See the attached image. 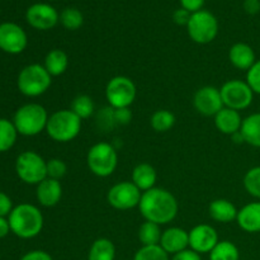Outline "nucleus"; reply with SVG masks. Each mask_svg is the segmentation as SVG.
Masks as SVG:
<instances>
[{"instance_id":"f257e3e1","label":"nucleus","mask_w":260,"mask_h":260,"mask_svg":"<svg viewBox=\"0 0 260 260\" xmlns=\"http://www.w3.org/2000/svg\"><path fill=\"white\" fill-rule=\"evenodd\" d=\"M139 210L145 220L161 226L177 217L179 206L177 198L169 190L154 187L142 193Z\"/></svg>"},{"instance_id":"f03ea898","label":"nucleus","mask_w":260,"mask_h":260,"mask_svg":"<svg viewBox=\"0 0 260 260\" xmlns=\"http://www.w3.org/2000/svg\"><path fill=\"white\" fill-rule=\"evenodd\" d=\"M10 231L20 239H33L41 234L43 229V215L40 208L29 203H22L10 212Z\"/></svg>"},{"instance_id":"7ed1b4c3","label":"nucleus","mask_w":260,"mask_h":260,"mask_svg":"<svg viewBox=\"0 0 260 260\" xmlns=\"http://www.w3.org/2000/svg\"><path fill=\"white\" fill-rule=\"evenodd\" d=\"M50 116L43 106L38 103H28L17 109L13 117V123L18 134L23 136H37L46 131Z\"/></svg>"},{"instance_id":"20e7f679","label":"nucleus","mask_w":260,"mask_h":260,"mask_svg":"<svg viewBox=\"0 0 260 260\" xmlns=\"http://www.w3.org/2000/svg\"><path fill=\"white\" fill-rule=\"evenodd\" d=\"M81 131V119L71 109H61L50 116L46 132L53 141L70 142L79 136Z\"/></svg>"},{"instance_id":"39448f33","label":"nucleus","mask_w":260,"mask_h":260,"mask_svg":"<svg viewBox=\"0 0 260 260\" xmlns=\"http://www.w3.org/2000/svg\"><path fill=\"white\" fill-rule=\"evenodd\" d=\"M52 76L48 74L45 66L40 63H32L20 70L18 75L17 85L20 93L29 98H36L50 89Z\"/></svg>"},{"instance_id":"423d86ee","label":"nucleus","mask_w":260,"mask_h":260,"mask_svg":"<svg viewBox=\"0 0 260 260\" xmlns=\"http://www.w3.org/2000/svg\"><path fill=\"white\" fill-rule=\"evenodd\" d=\"M89 170L99 178H107L114 173L118 165L117 149L108 142H98L89 149L86 155Z\"/></svg>"},{"instance_id":"0eeeda50","label":"nucleus","mask_w":260,"mask_h":260,"mask_svg":"<svg viewBox=\"0 0 260 260\" xmlns=\"http://www.w3.org/2000/svg\"><path fill=\"white\" fill-rule=\"evenodd\" d=\"M18 178L25 184L38 185L47 178V161L35 151H24L15 160Z\"/></svg>"},{"instance_id":"6e6552de","label":"nucleus","mask_w":260,"mask_h":260,"mask_svg":"<svg viewBox=\"0 0 260 260\" xmlns=\"http://www.w3.org/2000/svg\"><path fill=\"white\" fill-rule=\"evenodd\" d=\"M187 32L190 40L198 45L211 43L218 33L217 18L208 10L193 13L187 25Z\"/></svg>"},{"instance_id":"1a4fd4ad","label":"nucleus","mask_w":260,"mask_h":260,"mask_svg":"<svg viewBox=\"0 0 260 260\" xmlns=\"http://www.w3.org/2000/svg\"><path fill=\"white\" fill-rule=\"evenodd\" d=\"M136 95V85L127 76H114L107 83L106 98L111 108H128L135 102Z\"/></svg>"},{"instance_id":"9d476101","label":"nucleus","mask_w":260,"mask_h":260,"mask_svg":"<svg viewBox=\"0 0 260 260\" xmlns=\"http://www.w3.org/2000/svg\"><path fill=\"white\" fill-rule=\"evenodd\" d=\"M221 96H222L223 106L228 108L235 109L240 112L249 108L253 103L254 91L246 81L233 79L221 86Z\"/></svg>"},{"instance_id":"9b49d317","label":"nucleus","mask_w":260,"mask_h":260,"mask_svg":"<svg viewBox=\"0 0 260 260\" xmlns=\"http://www.w3.org/2000/svg\"><path fill=\"white\" fill-rule=\"evenodd\" d=\"M141 190L132 182H121L114 184L107 193L109 206L119 211L139 207L141 201Z\"/></svg>"},{"instance_id":"f8f14e48","label":"nucleus","mask_w":260,"mask_h":260,"mask_svg":"<svg viewBox=\"0 0 260 260\" xmlns=\"http://www.w3.org/2000/svg\"><path fill=\"white\" fill-rule=\"evenodd\" d=\"M28 45L27 33L15 23L0 24V50L10 55H18L25 50Z\"/></svg>"},{"instance_id":"ddd939ff","label":"nucleus","mask_w":260,"mask_h":260,"mask_svg":"<svg viewBox=\"0 0 260 260\" xmlns=\"http://www.w3.org/2000/svg\"><path fill=\"white\" fill-rule=\"evenodd\" d=\"M25 19L28 24L36 29L48 30L56 27V24L60 22V14L52 5L37 3L28 8L25 13Z\"/></svg>"},{"instance_id":"4468645a","label":"nucleus","mask_w":260,"mask_h":260,"mask_svg":"<svg viewBox=\"0 0 260 260\" xmlns=\"http://www.w3.org/2000/svg\"><path fill=\"white\" fill-rule=\"evenodd\" d=\"M193 106L198 113L206 117H215L225 107L220 89L210 85L203 86L196 91Z\"/></svg>"},{"instance_id":"2eb2a0df","label":"nucleus","mask_w":260,"mask_h":260,"mask_svg":"<svg viewBox=\"0 0 260 260\" xmlns=\"http://www.w3.org/2000/svg\"><path fill=\"white\" fill-rule=\"evenodd\" d=\"M218 241L216 229L207 223L194 226L189 231V248L198 254H210Z\"/></svg>"},{"instance_id":"dca6fc26","label":"nucleus","mask_w":260,"mask_h":260,"mask_svg":"<svg viewBox=\"0 0 260 260\" xmlns=\"http://www.w3.org/2000/svg\"><path fill=\"white\" fill-rule=\"evenodd\" d=\"M160 246L167 251L168 254L180 253L185 250L189 246V233L184 229L180 228H169L162 231L161 240H160Z\"/></svg>"},{"instance_id":"f3484780","label":"nucleus","mask_w":260,"mask_h":260,"mask_svg":"<svg viewBox=\"0 0 260 260\" xmlns=\"http://www.w3.org/2000/svg\"><path fill=\"white\" fill-rule=\"evenodd\" d=\"M36 197L43 207H55L62 198V187L60 180L46 178L37 185Z\"/></svg>"},{"instance_id":"a211bd4d","label":"nucleus","mask_w":260,"mask_h":260,"mask_svg":"<svg viewBox=\"0 0 260 260\" xmlns=\"http://www.w3.org/2000/svg\"><path fill=\"white\" fill-rule=\"evenodd\" d=\"M236 222L245 233H260V202H251L239 210Z\"/></svg>"},{"instance_id":"6ab92c4d","label":"nucleus","mask_w":260,"mask_h":260,"mask_svg":"<svg viewBox=\"0 0 260 260\" xmlns=\"http://www.w3.org/2000/svg\"><path fill=\"white\" fill-rule=\"evenodd\" d=\"M243 118L240 116V112L235 109L223 107L220 112L215 116V126L221 134L233 136L234 134L240 131Z\"/></svg>"},{"instance_id":"aec40b11","label":"nucleus","mask_w":260,"mask_h":260,"mask_svg":"<svg viewBox=\"0 0 260 260\" xmlns=\"http://www.w3.org/2000/svg\"><path fill=\"white\" fill-rule=\"evenodd\" d=\"M229 60L234 68L248 71L256 62L255 52L248 43H235L229 51Z\"/></svg>"},{"instance_id":"412c9836","label":"nucleus","mask_w":260,"mask_h":260,"mask_svg":"<svg viewBox=\"0 0 260 260\" xmlns=\"http://www.w3.org/2000/svg\"><path fill=\"white\" fill-rule=\"evenodd\" d=\"M238 212L239 211L235 205L223 198L212 201L208 206V213H210L211 218L221 223L233 222L238 217Z\"/></svg>"},{"instance_id":"4be33fe9","label":"nucleus","mask_w":260,"mask_h":260,"mask_svg":"<svg viewBox=\"0 0 260 260\" xmlns=\"http://www.w3.org/2000/svg\"><path fill=\"white\" fill-rule=\"evenodd\" d=\"M157 180L156 170L152 165L147 162H141L136 165L132 172V183L141 190L142 193L155 187Z\"/></svg>"},{"instance_id":"5701e85b","label":"nucleus","mask_w":260,"mask_h":260,"mask_svg":"<svg viewBox=\"0 0 260 260\" xmlns=\"http://www.w3.org/2000/svg\"><path fill=\"white\" fill-rule=\"evenodd\" d=\"M46 70L51 76H60L65 74L69 68V56L65 51L60 48H53L46 55L45 63Z\"/></svg>"},{"instance_id":"b1692460","label":"nucleus","mask_w":260,"mask_h":260,"mask_svg":"<svg viewBox=\"0 0 260 260\" xmlns=\"http://www.w3.org/2000/svg\"><path fill=\"white\" fill-rule=\"evenodd\" d=\"M240 132L246 144L260 147V113H253L244 118Z\"/></svg>"},{"instance_id":"393cba45","label":"nucleus","mask_w":260,"mask_h":260,"mask_svg":"<svg viewBox=\"0 0 260 260\" xmlns=\"http://www.w3.org/2000/svg\"><path fill=\"white\" fill-rule=\"evenodd\" d=\"M116 246L109 239L99 238L91 244L89 249L88 260H114Z\"/></svg>"},{"instance_id":"a878e982","label":"nucleus","mask_w":260,"mask_h":260,"mask_svg":"<svg viewBox=\"0 0 260 260\" xmlns=\"http://www.w3.org/2000/svg\"><path fill=\"white\" fill-rule=\"evenodd\" d=\"M161 235L162 231L160 230V225L150 221H145L139 229V240L142 246L159 245Z\"/></svg>"},{"instance_id":"bb28decb","label":"nucleus","mask_w":260,"mask_h":260,"mask_svg":"<svg viewBox=\"0 0 260 260\" xmlns=\"http://www.w3.org/2000/svg\"><path fill=\"white\" fill-rule=\"evenodd\" d=\"M18 131L13 121L7 118H0V152L9 151L15 145Z\"/></svg>"},{"instance_id":"cd10ccee","label":"nucleus","mask_w":260,"mask_h":260,"mask_svg":"<svg viewBox=\"0 0 260 260\" xmlns=\"http://www.w3.org/2000/svg\"><path fill=\"white\" fill-rule=\"evenodd\" d=\"M150 124L155 132L164 134L174 127L175 116L168 109H159V111L154 112V114L151 116Z\"/></svg>"},{"instance_id":"c85d7f7f","label":"nucleus","mask_w":260,"mask_h":260,"mask_svg":"<svg viewBox=\"0 0 260 260\" xmlns=\"http://www.w3.org/2000/svg\"><path fill=\"white\" fill-rule=\"evenodd\" d=\"M240 253L238 246L229 240L218 241L210 253V260H239Z\"/></svg>"},{"instance_id":"c756f323","label":"nucleus","mask_w":260,"mask_h":260,"mask_svg":"<svg viewBox=\"0 0 260 260\" xmlns=\"http://www.w3.org/2000/svg\"><path fill=\"white\" fill-rule=\"evenodd\" d=\"M70 109L80 119H86L90 116H93L95 106H94V102L90 96L85 95V94H81V95H78L74 98Z\"/></svg>"},{"instance_id":"7c9ffc66","label":"nucleus","mask_w":260,"mask_h":260,"mask_svg":"<svg viewBox=\"0 0 260 260\" xmlns=\"http://www.w3.org/2000/svg\"><path fill=\"white\" fill-rule=\"evenodd\" d=\"M60 23L68 30H76L83 25V13L76 8H66L60 14Z\"/></svg>"},{"instance_id":"2f4dec72","label":"nucleus","mask_w":260,"mask_h":260,"mask_svg":"<svg viewBox=\"0 0 260 260\" xmlns=\"http://www.w3.org/2000/svg\"><path fill=\"white\" fill-rule=\"evenodd\" d=\"M243 184L251 197L260 200V167L251 168L246 172Z\"/></svg>"},{"instance_id":"473e14b6","label":"nucleus","mask_w":260,"mask_h":260,"mask_svg":"<svg viewBox=\"0 0 260 260\" xmlns=\"http://www.w3.org/2000/svg\"><path fill=\"white\" fill-rule=\"evenodd\" d=\"M134 260H170L169 254L160 245L142 246L135 254Z\"/></svg>"},{"instance_id":"72a5a7b5","label":"nucleus","mask_w":260,"mask_h":260,"mask_svg":"<svg viewBox=\"0 0 260 260\" xmlns=\"http://www.w3.org/2000/svg\"><path fill=\"white\" fill-rule=\"evenodd\" d=\"M66 173H68V165L63 160L57 157L47 160V178L60 180L65 177Z\"/></svg>"},{"instance_id":"f704fd0d","label":"nucleus","mask_w":260,"mask_h":260,"mask_svg":"<svg viewBox=\"0 0 260 260\" xmlns=\"http://www.w3.org/2000/svg\"><path fill=\"white\" fill-rule=\"evenodd\" d=\"M246 83L249 84L254 94L260 95V60L246 71Z\"/></svg>"},{"instance_id":"c9c22d12","label":"nucleus","mask_w":260,"mask_h":260,"mask_svg":"<svg viewBox=\"0 0 260 260\" xmlns=\"http://www.w3.org/2000/svg\"><path fill=\"white\" fill-rule=\"evenodd\" d=\"M132 119V113L128 108L113 109V121L116 124H128Z\"/></svg>"},{"instance_id":"e433bc0d","label":"nucleus","mask_w":260,"mask_h":260,"mask_svg":"<svg viewBox=\"0 0 260 260\" xmlns=\"http://www.w3.org/2000/svg\"><path fill=\"white\" fill-rule=\"evenodd\" d=\"M190 17H192V13L183 9V8H179V9H177L173 13V22L177 25H185V27H187L188 23H189Z\"/></svg>"},{"instance_id":"4c0bfd02","label":"nucleus","mask_w":260,"mask_h":260,"mask_svg":"<svg viewBox=\"0 0 260 260\" xmlns=\"http://www.w3.org/2000/svg\"><path fill=\"white\" fill-rule=\"evenodd\" d=\"M12 210H13V203H12V200L9 198V196L0 192V217L9 216L10 212H12Z\"/></svg>"},{"instance_id":"58836bf2","label":"nucleus","mask_w":260,"mask_h":260,"mask_svg":"<svg viewBox=\"0 0 260 260\" xmlns=\"http://www.w3.org/2000/svg\"><path fill=\"white\" fill-rule=\"evenodd\" d=\"M180 5L183 9L188 10L189 13H197L202 10L205 5V0H180Z\"/></svg>"},{"instance_id":"ea45409f","label":"nucleus","mask_w":260,"mask_h":260,"mask_svg":"<svg viewBox=\"0 0 260 260\" xmlns=\"http://www.w3.org/2000/svg\"><path fill=\"white\" fill-rule=\"evenodd\" d=\"M19 260H53L52 256L43 250H32L22 256Z\"/></svg>"},{"instance_id":"a19ab883","label":"nucleus","mask_w":260,"mask_h":260,"mask_svg":"<svg viewBox=\"0 0 260 260\" xmlns=\"http://www.w3.org/2000/svg\"><path fill=\"white\" fill-rule=\"evenodd\" d=\"M172 260H202V258H201V254L196 253L192 249H185L180 253L174 254Z\"/></svg>"},{"instance_id":"79ce46f5","label":"nucleus","mask_w":260,"mask_h":260,"mask_svg":"<svg viewBox=\"0 0 260 260\" xmlns=\"http://www.w3.org/2000/svg\"><path fill=\"white\" fill-rule=\"evenodd\" d=\"M243 7L248 14L255 15L260 12V0H244Z\"/></svg>"},{"instance_id":"37998d69","label":"nucleus","mask_w":260,"mask_h":260,"mask_svg":"<svg viewBox=\"0 0 260 260\" xmlns=\"http://www.w3.org/2000/svg\"><path fill=\"white\" fill-rule=\"evenodd\" d=\"M10 233L9 221L5 217H0V239L5 238Z\"/></svg>"},{"instance_id":"c03bdc74","label":"nucleus","mask_w":260,"mask_h":260,"mask_svg":"<svg viewBox=\"0 0 260 260\" xmlns=\"http://www.w3.org/2000/svg\"><path fill=\"white\" fill-rule=\"evenodd\" d=\"M231 139H233V141L235 142V144H243V142H245L244 141V137H243V135H241L240 131L236 132V134H234L233 136H231Z\"/></svg>"}]
</instances>
